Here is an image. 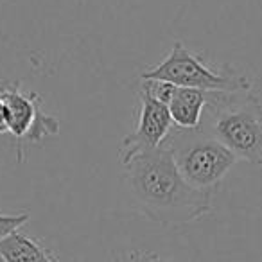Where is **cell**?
I'll list each match as a JSON object with an SVG mask.
<instances>
[{
    "label": "cell",
    "instance_id": "obj_1",
    "mask_svg": "<svg viewBox=\"0 0 262 262\" xmlns=\"http://www.w3.org/2000/svg\"><path fill=\"white\" fill-rule=\"evenodd\" d=\"M124 180L133 208L160 226L190 225L212 210L214 192L194 189L167 146L137 155L124 165Z\"/></svg>",
    "mask_w": 262,
    "mask_h": 262
},
{
    "label": "cell",
    "instance_id": "obj_2",
    "mask_svg": "<svg viewBox=\"0 0 262 262\" xmlns=\"http://www.w3.org/2000/svg\"><path fill=\"white\" fill-rule=\"evenodd\" d=\"M200 127L239 160L262 165V102L251 90L212 92Z\"/></svg>",
    "mask_w": 262,
    "mask_h": 262
},
{
    "label": "cell",
    "instance_id": "obj_3",
    "mask_svg": "<svg viewBox=\"0 0 262 262\" xmlns=\"http://www.w3.org/2000/svg\"><path fill=\"white\" fill-rule=\"evenodd\" d=\"M164 146L169 147L182 176L200 190L215 192L239 158L201 127H174Z\"/></svg>",
    "mask_w": 262,
    "mask_h": 262
},
{
    "label": "cell",
    "instance_id": "obj_4",
    "mask_svg": "<svg viewBox=\"0 0 262 262\" xmlns=\"http://www.w3.org/2000/svg\"><path fill=\"white\" fill-rule=\"evenodd\" d=\"M140 79L164 81L182 88H198L205 92H246L251 81L232 65L210 67L192 52L182 40L174 41L171 51L158 65L140 74Z\"/></svg>",
    "mask_w": 262,
    "mask_h": 262
},
{
    "label": "cell",
    "instance_id": "obj_5",
    "mask_svg": "<svg viewBox=\"0 0 262 262\" xmlns=\"http://www.w3.org/2000/svg\"><path fill=\"white\" fill-rule=\"evenodd\" d=\"M0 99L6 106L8 133L16 140V157L24 162L27 147L59 133V120L41 108L38 94L27 92L20 83L0 81Z\"/></svg>",
    "mask_w": 262,
    "mask_h": 262
},
{
    "label": "cell",
    "instance_id": "obj_6",
    "mask_svg": "<svg viewBox=\"0 0 262 262\" xmlns=\"http://www.w3.org/2000/svg\"><path fill=\"white\" fill-rule=\"evenodd\" d=\"M139 104L135 129L124 137L122 146L119 149V160L122 165L133 160L137 155L162 147L171 135V131L176 127L167 106L155 99L142 86H139Z\"/></svg>",
    "mask_w": 262,
    "mask_h": 262
},
{
    "label": "cell",
    "instance_id": "obj_7",
    "mask_svg": "<svg viewBox=\"0 0 262 262\" xmlns=\"http://www.w3.org/2000/svg\"><path fill=\"white\" fill-rule=\"evenodd\" d=\"M212 92L198 90V88L174 86L172 97L167 102V110L176 127L194 129L200 127L203 110L210 99Z\"/></svg>",
    "mask_w": 262,
    "mask_h": 262
},
{
    "label": "cell",
    "instance_id": "obj_8",
    "mask_svg": "<svg viewBox=\"0 0 262 262\" xmlns=\"http://www.w3.org/2000/svg\"><path fill=\"white\" fill-rule=\"evenodd\" d=\"M0 260L2 262H59L58 255L45 246L41 241L29 233L16 230L0 241Z\"/></svg>",
    "mask_w": 262,
    "mask_h": 262
},
{
    "label": "cell",
    "instance_id": "obj_9",
    "mask_svg": "<svg viewBox=\"0 0 262 262\" xmlns=\"http://www.w3.org/2000/svg\"><path fill=\"white\" fill-rule=\"evenodd\" d=\"M29 219V212H16V214H2L0 212V241H4L9 233L20 230Z\"/></svg>",
    "mask_w": 262,
    "mask_h": 262
},
{
    "label": "cell",
    "instance_id": "obj_10",
    "mask_svg": "<svg viewBox=\"0 0 262 262\" xmlns=\"http://www.w3.org/2000/svg\"><path fill=\"white\" fill-rule=\"evenodd\" d=\"M137 262H174L157 251H139V260Z\"/></svg>",
    "mask_w": 262,
    "mask_h": 262
},
{
    "label": "cell",
    "instance_id": "obj_11",
    "mask_svg": "<svg viewBox=\"0 0 262 262\" xmlns=\"http://www.w3.org/2000/svg\"><path fill=\"white\" fill-rule=\"evenodd\" d=\"M137 260H139V251L131 250V251L119 253L117 257H113L112 260H108V262H137Z\"/></svg>",
    "mask_w": 262,
    "mask_h": 262
},
{
    "label": "cell",
    "instance_id": "obj_12",
    "mask_svg": "<svg viewBox=\"0 0 262 262\" xmlns=\"http://www.w3.org/2000/svg\"><path fill=\"white\" fill-rule=\"evenodd\" d=\"M8 133V115H6V106L0 99V135Z\"/></svg>",
    "mask_w": 262,
    "mask_h": 262
},
{
    "label": "cell",
    "instance_id": "obj_13",
    "mask_svg": "<svg viewBox=\"0 0 262 262\" xmlns=\"http://www.w3.org/2000/svg\"><path fill=\"white\" fill-rule=\"evenodd\" d=\"M0 262H2V260H0Z\"/></svg>",
    "mask_w": 262,
    "mask_h": 262
}]
</instances>
